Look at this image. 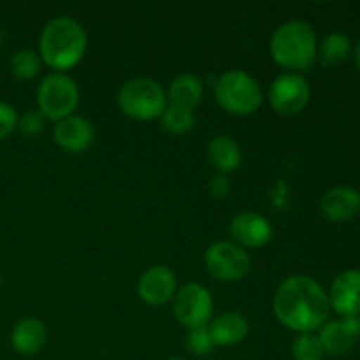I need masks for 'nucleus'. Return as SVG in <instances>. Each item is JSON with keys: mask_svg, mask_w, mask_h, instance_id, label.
Segmentation results:
<instances>
[{"mask_svg": "<svg viewBox=\"0 0 360 360\" xmlns=\"http://www.w3.org/2000/svg\"><path fill=\"white\" fill-rule=\"evenodd\" d=\"M217 347L213 341V336L210 333V327H197V329H190L186 334V350L190 354L197 355V357H204V355H210L213 352V348Z\"/></svg>", "mask_w": 360, "mask_h": 360, "instance_id": "nucleus-24", "label": "nucleus"}, {"mask_svg": "<svg viewBox=\"0 0 360 360\" xmlns=\"http://www.w3.org/2000/svg\"><path fill=\"white\" fill-rule=\"evenodd\" d=\"M214 98L227 112L246 116L255 112L262 104V90L259 83L245 70L232 69L214 81Z\"/></svg>", "mask_w": 360, "mask_h": 360, "instance_id": "nucleus-5", "label": "nucleus"}, {"mask_svg": "<svg viewBox=\"0 0 360 360\" xmlns=\"http://www.w3.org/2000/svg\"><path fill=\"white\" fill-rule=\"evenodd\" d=\"M79 104V88L76 81L63 72H53L41 81L37 88L39 111L46 120L60 122L72 116Z\"/></svg>", "mask_w": 360, "mask_h": 360, "instance_id": "nucleus-6", "label": "nucleus"}, {"mask_svg": "<svg viewBox=\"0 0 360 360\" xmlns=\"http://www.w3.org/2000/svg\"><path fill=\"white\" fill-rule=\"evenodd\" d=\"M320 210L333 221L350 220L360 211V193L352 186H334L323 193Z\"/></svg>", "mask_w": 360, "mask_h": 360, "instance_id": "nucleus-15", "label": "nucleus"}, {"mask_svg": "<svg viewBox=\"0 0 360 360\" xmlns=\"http://www.w3.org/2000/svg\"><path fill=\"white\" fill-rule=\"evenodd\" d=\"M207 157L218 172L227 174L236 171L241 164V150L239 144L229 136H217L207 144Z\"/></svg>", "mask_w": 360, "mask_h": 360, "instance_id": "nucleus-19", "label": "nucleus"}, {"mask_svg": "<svg viewBox=\"0 0 360 360\" xmlns=\"http://www.w3.org/2000/svg\"><path fill=\"white\" fill-rule=\"evenodd\" d=\"M53 137L62 150L70 151V153H79V151L88 150L91 146L95 130L91 122H88L86 118L72 115L56 122Z\"/></svg>", "mask_w": 360, "mask_h": 360, "instance_id": "nucleus-13", "label": "nucleus"}, {"mask_svg": "<svg viewBox=\"0 0 360 360\" xmlns=\"http://www.w3.org/2000/svg\"><path fill=\"white\" fill-rule=\"evenodd\" d=\"M204 95V84L200 77L195 74H181L174 77L167 91V102L171 105L185 108L193 111L195 105H199L200 98Z\"/></svg>", "mask_w": 360, "mask_h": 360, "instance_id": "nucleus-18", "label": "nucleus"}, {"mask_svg": "<svg viewBox=\"0 0 360 360\" xmlns=\"http://www.w3.org/2000/svg\"><path fill=\"white\" fill-rule=\"evenodd\" d=\"M141 299L150 306H162L176 295V276L169 267L153 266L143 273L137 283Z\"/></svg>", "mask_w": 360, "mask_h": 360, "instance_id": "nucleus-11", "label": "nucleus"}, {"mask_svg": "<svg viewBox=\"0 0 360 360\" xmlns=\"http://www.w3.org/2000/svg\"><path fill=\"white\" fill-rule=\"evenodd\" d=\"M329 304L341 316H360V271H343L334 280Z\"/></svg>", "mask_w": 360, "mask_h": 360, "instance_id": "nucleus-12", "label": "nucleus"}, {"mask_svg": "<svg viewBox=\"0 0 360 360\" xmlns=\"http://www.w3.org/2000/svg\"><path fill=\"white\" fill-rule=\"evenodd\" d=\"M41 56L39 53L32 51V49H20V51L14 53L11 56V62H9V69L18 79H34L35 76L39 74L41 70Z\"/></svg>", "mask_w": 360, "mask_h": 360, "instance_id": "nucleus-21", "label": "nucleus"}, {"mask_svg": "<svg viewBox=\"0 0 360 360\" xmlns=\"http://www.w3.org/2000/svg\"><path fill=\"white\" fill-rule=\"evenodd\" d=\"M44 123H46L44 115H42V112L37 109V111L25 112L21 118H18L16 129L20 130L23 136L34 137V136H37V134H41L42 130H44Z\"/></svg>", "mask_w": 360, "mask_h": 360, "instance_id": "nucleus-25", "label": "nucleus"}, {"mask_svg": "<svg viewBox=\"0 0 360 360\" xmlns=\"http://www.w3.org/2000/svg\"><path fill=\"white\" fill-rule=\"evenodd\" d=\"M86 32L83 25L69 16L48 21L39 39V56L55 70H69L81 62L86 51Z\"/></svg>", "mask_w": 360, "mask_h": 360, "instance_id": "nucleus-2", "label": "nucleus"}, {"mask_svg": "<svg viewBox=\"0 0 360 360\" xmlns=\"http://www.w3.org/2000/svg\"><path fill=\"white\" fill-rule=\"evenodd\" d=\"M206 271L218 281H239L250 273L252 260L241 248L229 241H220L211 245L204 253Z\"/></svg>", "mask_w": 360, "mask_h": 360, "instance_id": "nucleus-7", "label": "nucleus"}, {"mask_svg": "<svg viewBox=\"0 0 360 360\" xmlns=\"http://www.w3.org/2000/svg\"><path fill=\"white\" fill-rule=\"evenodd\" d=\"M18 125V115L14 108L7 102H0V141L11 136Z\"/></svg>", "mask_w": 360, "mask_h": 360, "instance_id": "nucleus-26", "label": "nucleus"}, {"mask_svg": "<svg viewBox=\"0 0 360 360\" xmlns=\"http://www.w3.org/2000/svg\"><path fill=\"white\" fill-rule=\"evenodd\" d=\"M229 190H231V181H229L227 174H221V172L214 174L210 183V192L213 193L217 199H224L229 193Z\"/></svg>", "mask_w": 360, "mask_h": 360, "instance_id": "nucleus-27", "label": "nucleus"}, {"mask_svg": "<svg viewBox=\"0 0 360 360\" xmlns=\"http://www.w3.org/2000/svg\"><path fill=\"white\" fill-rule=\"evenodd\" d=\"M2 41H4V34H2V30H0V46H2Z\"/></svg>", "mask_w": 360, "mask_h": 360, "instance_id": "nucleus-29", "label": "nucleus"}, {"mask_svg": "<svg viewBox=\"0 0 360 360\" xmlns=\"http://www.w3.org/2000/svg\"><path fill=\"white\" fill-rule=\"evenodd\" d=\"M292 355L295 360H322L326 350L319 334L304 333L295 338L292 345Z\"/></svg>", "mask_w": 360, "mask_h": 360, "instance_id": "nucleus-23", "label": "nucleus"}, {"mask_svg": "<svg viewBox=\"0 0 360 360\" xmlns=\"http://www.w3.org/2000/svg\"><path fill=\"white\" fill-rule=\"evenodd\" d=\"M169 360H186V359H179V357H174V359H169Z\"/></svg>", "mask_w": 360, "mask_h": 360, "instance_id": "nucleus-30", "label": "nucleus"}, {"mask_svg": "<svg viewBox=\"0 0 360 360\" xmlns=\"http://www.w3.org/2000/svg\"><path fill=\"white\" fill-rule=\"evenodd\" d=\"M116 102L120 111L125 116L148 122V120L160 118L167 108V95L155 79L134 77L120 88Z\"/></svg>", "mask_w": 360, "mask_h": 360, "instance_id": "nucleus-4", "label": "nucleus"}, {"mask_svg": "<svg viewBox=\"0 0 360 360\" xmlns=\"http://www.w3.org/2000/svg\"><path fill=\"white\" fill-rule=\"evenodd\" d=\"M274 63L288 70H309L316 60L319 44L311 25L292 20L274 30L269 42Z\"/></svg>", "mask_w": 360, "mask_h": 360, "instance_id": "nucleus-3", "label": "nucleus"}, {"mask_svg": "<svg viewBox=\"0 0 360 360\" xmlns=\"http://www.w3.org/2000/svg\"><path fill=\"white\" fill-rule=\"evenodd\" d=\"M231 238L234 239V245L245 248H262L273 239V225L266 217L253 211H245L232 218Z\"/></svg>", "mask_w": 360, "mask_h": 360, "instance_id": "nucleus-10", "label": "nucleus"}, {"mask_svg": "<svg viewBox=\"0 0 360 360\" xmlns=\"http://www.w3.org/2000/svg\"><path fill=\"white\" fill-rule=\"evenodd\" d=\"M309 83L297 72H283L271 83L269 102L280 115L292 116L301 112L309 101Z\"/></svg>", "mask_w": 360, "mask_h": 360, "instance_id": "nucleus-9", "label": "nucleus"}, {"mask_svg": "<svg viewBox=\"0 0 360 360\" xmlns=\"http://www.w3.org/2000/svg\"><path fill=\"white\" fill-rule=\"evenodd\" d=\"M162 127L165 130L172 134H185L188 130H192L195 118H193V112L190 109L178 108V105L167 104L165 111L160 116Z\"/></svg>", "mask_w": 360, "mask_h": 360, "instance_id": "nucleus-22", "label": "nucleus"}, {"mask_svg": "<svg viewBox=\"0 0 360 360\" xmlns=\"http://www.w3.org/2000/svg\"><path fill=\"white\" fill-rule=\"evenodd\" d=\"M46 327L37 319H23L14 326L11 334V345L14 352L21 355H34L42 350L46 343Z\"/></svg>", "mask_w": 360, "mask_h": 360, "instance_id": "nucleus-17", "label": "nucleus"}, {"mask_svg": "<svg viewBox=\"0 0 360 360\" xmlns=\"http://www.w3.org/2000/svg\"><path fill=\"white\" fill-rule=\"evenodd\" d=\"M248 320L238 311H225L211 322L210 333L217 347H234L248 336Z\"/></svg>", "mask_w": 360, "mask_h": 360, "instance_id": "nucleus-16", "label": "nucleus"}, {"mask_svg": "<svg viewBox=\"0 0 360 360\" xmlns=\"http://www.w3.org/2000/svg\"><path fill=\"white\" fill-rule=\"evenodd\" d=\"M273 309L280 323L295 333H315L329 316V295L320 283L304 274H294L281 281L273 299Z\"/></svg>", "mask_w": 360, "mask_h": 360, "instance_id": "nucleus-1", "label": "nucleus"}, {"mask_svg": "<svg viewBox=\"0 0 360 360\" xmlns=\"http://www.w3.org/2000/svg\"><path fill=\"white\" fill-rule=\"evenodd\" d=\"M350 37L347 34H341V32H333V34H329L322 41L316 56H319L323 67H336L347 62V58L350 56Z\"/></svg>", "mask_w": 360, "mask_h": 360, "instance_id": "nucleus-20", "label": "nucleus"}, {"mask_svg": "<svg viewBox=\"0 0 360 360\" xmlns=\"http://www.w3.org/2000/svg\"><path fill=\"white\" fill-rule=\"evenodd\" d=\"M359 336L360 316H343L341 320L323 323L319 334L323 350L329 355H343L350 352V348L354 347Z\"/></svg>", "mask_w": 360, "mask_h": 360, "instance_id": "nucleus-14", "label": "nucleus"}, {"mask_svg": "<svg viewBox=\"0 0 360 360\" xmlns=\"http://www.w3.org/2000/svg\"><path fill=\"white\" fill-rule=\"evenodd\" d=\"M174 316L186 329L207 326L213 315L210 290L199 283H186L174 295Z\"/></svg>", "mask_w": 360, "mask_h": 360, "instance_id": "nucleus-8", "label": "nucleus"}, {"mask_svg": "<svg viewBox=\"0 0 360 360\" xmlns=\"http://www.w3.org/2000/svg\"><path fill=\"white\" fill-rule=\"evenodd\" d=\"M355 63H357V69L360 70V39L357 42V48H355Z\"/></svg>", "mask_w": 360, "mask_h": 360, "instance_id": "nucleus-28", "label": "nucleus"}]
</instances>
